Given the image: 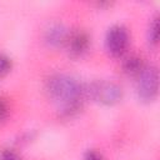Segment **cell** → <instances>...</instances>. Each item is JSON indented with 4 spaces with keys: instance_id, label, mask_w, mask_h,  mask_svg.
<instances>
[{
    "instance_id": "ba28073f",
    "label": "cell",
    "mask_w": 160,
    "mask_h": 160,
    "mask_svg": "<svg viewBox=\"0 0 160 160\" xmlns=\"http://www.w3.org/2000/svg\"><path fill=\"white\" fill-rule=\"evenodd\" d=\"M159 26H158V16H155L150 24L149 28V41L154 45L158 44V38H159Z\"/></svg>"
},
{
    "instance_id": "5b68a950",
    "label": "cell",
    "mask_w": 160,
    "mask_h": 160,
    "mask_svg": "<svg viewBox=\"0 0 160 160\" xmlns=\"http://www.w3.org/2000/svg\"><path fill=\"white\" fill-rule=\"evenodd\" d=\"M65 44L68 45L69 54L74 58H78V56H81L84 52H86L90 44V39L85 31L76 30L68 35Z\"/></svg>"
},
{
    "instance_id": "6da1fadb",
    "label": "cell",
    "mask_w": 160,
    "mask_h": 160,
    "mask_svg": "<svg viewBox=\"0 0 160 160\" xmlns=\"http://www.w3.org/2000/svg\"><path fill=\"white\" fill-rule=\"evenodd\" d=\"M45 88L49 96L60 105L62 111L70 114L79 109L84 89L72 76L65 74L51 75L46 80Z\"/></svg>"
},
{
    "instance_id": "277c9868",
    "label": "cell",
    "mask_w": 160,
    "mask_h": 160,
    "mask_svg": "<svg viewBox=\"0 0 160 160\" xmlns=\"http://www.w3.org/2000/svg\"><path fill=\"white\" fill-rule=\"evenodd\" d=\"M106 49L112 56H120L128 48L129 34L122 25H114L106 34Z\"/></svg>"
},
{
    "instance_id": "8fae6325",
    "label": "cell",
    "mask_w": 160,
    "mask_h": 160,
    "mask_svg": "<svg viewBox=\"0 0 160 160\" xmlns=\"http://www.w3.org/2000/svg\"><path fill=\"white\" fill-rule=\"evenodd\" d=\"M8 116V105L2 98H0V122L4 121Z\"/></svg>"
},
{
    "instance_id": "7c38bea8",
    "label": "cell",
    "mask_w": 160,
    "mask_h": 160,
    "mask_svg": "<svg viewBox=\"0 0 160 160\" xmlns=\"http://www.w3.org/2000/svg\"><path fill=\"white\" fill-rule=\"evenodd\" d=\"M84 160H104V158L101 156V154H99L98 151H88L86 155H85V159Z\"/></svg>"
},
{
    "instance_id": "8992f818",
    "label": "cell",
    "mask_w": 160,
    "mask_h": 160,
    "mask_svg": "<svg viewBox=\"0 0 160 160\" xmlns=\"http://www.w3.org/2000/svg\"><path fill=\"white\" fill-rule=\"evenodd\" d=\"M68 31L61 24H51L45 31V40L51 46H60L66 42Z\"/></svg>"
},
{
    "instance_id": "7a4b0ae2",
    "label": "cell",
    "mask_w": 160,
    "mask_h": 160,
    "mask_svg": "<svg viewBox=\"0 0 160 160\" xmlns=\"http://www.w3.org/2000/svg\"><path fill=\"white\" fill-rule=\"evenodd\" d=\"M84 94L100 104L112 105L121 99V88L112 81L96 80L84 89Z\"/></svg>"
},
{
    "instance_id": "30bf717a",
    "label": "cell",
    "mask_w": 160,
    "mask_h": 160,
    "mask_svg": "<svg viewBox=\"0 0 160 160\" xmlns=\"http://www.w3.org/2000/svg\"><path fill=\"white\" fill-rule=\"evenodd\" d=\"M0 160H21V159L19 158V155H18L15 151L6 149V150H2V151H1V154H0Z\"/></svg>"
},
{
    "instance_id": "3957f363",
    "label": "cell",
    "mask_w": 160,
    "mask_h": 160,
    "mask_svg": "<svg viewBox=\"0 0 160 160\" xmlns=\"http://www.w3.org/2000/svg\"><path fill=\"white\" fill-rule=\"evenodd\" d=\"M138 95L142 101H152L158 95L159 75L155 66H144L138 75Z\"/></svg>"
},
{
    "instance_id": "9c48e42d",
    "label": "cell",
    "mask_w": 160,
    "mask_h": 160,
    "mask_svg": "<svg viewBox=\"0 0 160 160\" xmlns=\"http://www.w3.org/2000/svg\"><path fill=\"white\" fill-rule=\"evenodd\" d=\"M10 68H11V61L10 59L4 55V54H0V78L5 76L9 71H10Z\"/></svg>"
},
{
    "instance_id": "52a82bcc",
    "label": "cell",
    "mask_w": 160,
    "mask_h": 160,
    "mask_svg": "<svg viewBox=\"0 0 160 160\" xmlns=\"http://www.w3.org/2000/svg\"><path fill=\"white\" fill-rule=\"evenodd\" d=\"M122 69L124 71L128 74V75H139L141 72V70L144 69V65H142V61H141V58L136 56V55H130L128 56L124 62H122Z\"/></svg>"
}]
</instances>
